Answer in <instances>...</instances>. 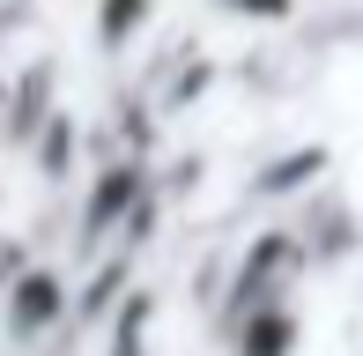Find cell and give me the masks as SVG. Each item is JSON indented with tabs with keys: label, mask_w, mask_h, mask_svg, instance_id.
I'll return each mask as SVG.
<instances>
[{
	"label": "cell",
	"mask_w": 363,
	"mask_h": 356,
	"mask_svg": "<svg viewBox=\"0 0 363 356\" xmlns=\"http://www.w3.org/2000/svg\"><path fill=\"white\" fill-rule=\"evenodd\" d=\"M60 312H67V282H60L52 267H38V274H23L15 297H8V334L15 342H38L45 327H60Z\"/></svg>",
	"instance_id": "cell-2"
},
{
	"label": "cell",
	"mask_w": 363,
	"mask_h": 356,
	"mask_svg": "<svg viewBox=\"0 0 363 356\" xmlns=\"http://www.w3.org/2000/svg\"><path fill=\"white\" fill-rule=\"evenodd\" d=\"M148 15H156V0H104V8H96V38L119 52V45H134L148 30Z\"/></svg>",
	"instance_id": "cell-3"
},
{
	"label": "cell",
	"mask_w": 363,
	"mask_h": 356,
	"mask_svg": "<svg viewBox=\"0 0 363 356\" xmlns=\"http://www.w3.org/2000/svg\"><path fill=\"white\" fill-rule=\"evenodd\" d=\"M216 15H238V23H289L296 0H208Z\"/></svg>",
	"instance_id": "cell-4"
},
{
	"label": "cell",
	"mask_w": 363,
	"mask_h": 356,
	"mask_svg": "<svg viewBox=\"0 0 363 356\" xmlns=\"http://www.w3.org/2000/svg\"><path fill=\"white\" fill-rule=\"evenodd\" d=\"M304 342V312L289 297H267L252 312H238V334H230V356H296Z\"/></svg>",
	"instance_id": "cell-1"
}]
</instances>
